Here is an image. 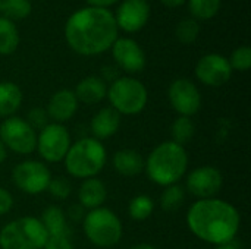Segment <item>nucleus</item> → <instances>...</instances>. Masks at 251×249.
Here are the masks:
<instances>
[{"label":"nucleus","mask_w":251,"mask_h":249,"mask_svg":"<svg viewBox=\"0 0 251 249\" xmlns=\"http://www.w3.org/2000/svg\"><path fill=\"white\" fill-rule=\"evenodd\" d=\"M113 13L103 7H82L74 12L65 25L69 47L81 56H97L107 51L118 38Z\"/></svg>","instance_id":"1"},{"label":"nucleus","mask_w":251,"mask_h":249,"mask_svg":"<svg viewBox=\"0 0 251 249\" xmlns=\"http://www.w3.org/2000/svg\"><path fill=\"white\" fill-rule=\"evenodd\" d=\"M187 226L196 238L218 247L235 239L241 216L228 201L219 198L197 200L187 213Z\"/></svg>","instance_id":"2"},{"label":"nucleus","mask_w":251,"mask_h":249,"mask_svg":"<svg viewBox=\"0 0 251 249\" xmlns=\"http://www.w3.org/2000/svg\"><path fill=\"white\" fill-rule=\"evenodd\" d=\"M188 167V154L185 147L174 141H165L153 148L144 161V169L149 179L159 186L178 183Z\"/></svg>","instance_id":"3"},{"label":"nucleus","mask_w":251,"mask_h":249,"mask_svg":"<svg viewBox=\"0 0 251 249\" xmlns=\"http://www.w3.org/2000/svg\"><path fill=\"white\" fill-rule=\"evenodd\" d=\"M107 153L101 141L96 138H82L71 144L65 157L66 172L78 179L96 178L104 167Z\"/></svg>","instance_id":"4"},{"label":"nucleus","mask_w":251,"mask_h":249,"mask_svg":"<svg viewBox=\"0 0 251 249\" xmlns=\"http://www.w3.org/2000/svg\"><path fill=\"white\" fill-rule=\"evenodd\" d=\"M47 232L37 217H19L9 222L0 230L1 249H43Z\"/></svg>","instance_id":"5"},{"label":"nucleus","mask_w":251,"mask_h":249,"mask_svg":"<svg viewBox=\"0 0 251 249\" xmlns=\"http://www.w3.org/2000/svg\"><path fill=\"white\" fill-rule=\"evenodd\" d=\"M82 230L87 239L99 248L115 247L124 233L122 222L110 208L99 207L85 213Z\"/></svg>","instance_id":"6"},{"label":"nucleus","mask_w":251,"mask_h":249,"mask_svg":"<svg viewBox=\"0 0 251 249\" xmlns=\"http://www.w3.org/2000/svg\"><path fill=\"white\" fill-rule=\"evenodd\" d=\"M106 97L110 101V107L121 116H134L141 113L149 101L146 85L132 76H121L110 82Z\"/></svg>","instance_id":"7"},{"label":"nucleus","mask_w":251,"mask_h":249,"mask_svg":"<svg viewBox=\"0 0 251 249\" xmlns=\"http://www.w3.org/2000/svg\"><path fill=\"white\" fill-rule=\"evenodd\" d=\"M0 141L16 154L26 156L35 151L37 147V132L26 123L25 119L18 116H10L4 119L0 125Z\"/></svg>","instance_id":"8"},{"label":"nucleus","mask_w":251,"mask_h":249,"mask_svg":"<svg viewBox=\"0 0 251 249\" xmlns=\"http://www.w3.org/2000/svg\"><path fill=\"white\" fill-rule=\"evenodd\" d=\"M51 181L50 169L37 160H25L16 164L12 170L13 185L24 194L38 195L47 191Z\"/></svg>","instance_id":"9"},{"label":"nucleus","mask_w":251,"mask_h":249,"mask_svg":"<svg viewBox=\"0 0 251 249\" xmlns=\"http://www.w3.org/2000/svg\"><path fill=\"white\" fill-rule=\"evenodd\" d=\"M71 147V135L60 123H49L37 134L35 150L47 163L63 161Z\"/></svg>","instance_id":"10"},{"label":"nucleus","mask_w":251,"mask_h":249,"mask_svg":"<svg viewBox=\"0 0 251 249\" xmlns=\"http://www.w3.org/2000/svg\"><path fill=\"white\" fill-rule=\"evenodd\" d=\"M168 98L179 116L191 117L201 107V94L196 84L187 78H178L169 85Z\"/></svg>","instance_id":"11"},{"label":"nucleus","mask_w":251,"mask_h":249,"mask_svg":"<svg viewBox=\"0 0 251 249\" xmlns=\"http://www.w3.org/2000/svg\"><path fill=\"white\" fill-rule=\"evenodd\" d=\"M224 186L221 170L213 166H200L188 173L185 188L197 200L215 198Z\"/></svg>","instance_id":"12"},{"label":"nucleus","mask_w":251,"mask_h":249,"mask_svg":"<svg viewBox=\"0 0 251 249\" xmlns=\"http://www.w3.org/2000/svg\"><path fill=\"white\" fill-rule=\"evenodd\" d=\"M196 76L207 87H222L231 79L232 69L225 56L209 53L197 62Z\"/></svg>","instance_id":"13"},{"label":"nucleus","mask_w":251,"mask_h":249,"mask_svg":"<svg viewBox=\"0 0 251 249\" xmlns=\"http://www.w3.org/2000/svg\"><path fill=\"white\" fill-rule=\"evenodd\" d=\"M118 29L134 34L146 26L150 18V6L146 0H124L113 15Z\"/></svg>","instance_id":"14"},{"label":"nucleus","mask_w":251,"mask_h":249,"mask_svg":"<svg viewBox=\"0 0 251 249\" xmlns=\"http://www.w3.org/2000/svg\"><path fill=\"white\" fill-rule=\"evenodd\" d=\"M110 48L116 65L122 70L128 73H138L146 68V54L140 44L132 38L118 37Z\"/></svg>","instance_id":"15"},{"label":"nucleus","mask_w":251,"mask_h":249,"mask_svg":"<svg viewBox=\"0 0 251 249\" xmlns=\"http://www.w3.org/2000/svg\"><path fill=\"white\" fill-rule=\"evenodd\" d=\"M78 100L72 90H59L56 91L46 107V112L49 114V119L53 120V123L63 125L65 122L71 120L75 113L78 112Z\"/></svg>","instance_id":"16"},{"label":"nucleus","mask_w":251,"mask_h":249,"mask_svg":"<svg viewBox=\"0 0 251 249\" xmlns=\"http://www.w3.org/2000/svg\"><path fill=\"white\" fill-rule=\"evenodd\" d=\"M122 116L112 107H103L100 109L91 119L90 129L93 134V138L103 141L110 136H113L119 128H121Z\"/></svg>","instance_id":"17"},{"label":"nucleus","mask_w":251,"mask_h":249,"mask_svg":"<svg viewBox=\"0 0 251 249\" xmlns=\"http://www.w3.org/2000/svg\"><path fill=\"white\" fill-rule=\"evenodd\" d=\"M107 198V188L99 178L84 179L78 189V201L84 210H94L103 207Z\"/></svg>","instance_id":"18"},{"label":"nucleus","mask_w":251,"mask_h":249,"mask_svg":"<svg viewBox=\"0 0 251 249\" xmlns=\"http://www.w3.org/2000/svg\"><path fill=\"white\" fill-rule=\"evenodd\" d=\"M74 94L78 103L93 106L100 103L103 98H106L107 84L100 76H87L76 84Z\"/></svg>","instance_id":"19"},{"label":"nucleus","mask_w":251,"mask_h":249,"mask_svg":"<svg viewBox=\"0 0 251 249\" xmlns=\"http://www.w3.org/2000/svg\"><path fill=\"white\" fill-rule=\"evenodd\" d=\"M113 169L125 178H134L144 170L143 156L132 148H124L113 154L112 158Z\"/></svg>","instance_id":"20"},{"label":"nucleus","mask_w":251,"mask_h":249,"mask_svg":"<svg viewBox=\"0 0 251 249\" xmlns=\"http://www.w3.org/2000/svg\"><path fill=\"white\" fill-rule=\"evenodd\" d=\"M41 223L47 232V236H71V227L68 225L66 214L57 205H49L41 214Z\"/></svg>","instance_id":"21"},{"label":"nucleus","mask_w":251,"mask_h":249,"mask_svg":"<svg viewBox=\"0 0 251 249\" xmlns=\"http://www.w3.org/2000/svg\"><path fill=\"white\" fill-rule=\"evenodd\" d=\"M22 104V91L21 88L10 82H0V117H10Z\"/></svg>","instance_id":"22"},{"label":"nucleus","mask_w":251,"mask_h":249,"mask_svg":"<svg viewBox=\"0 0 251 249\" xmlns=\"http://www.w3.org/2000/svg\"><path fill=\"white\" fill-rule=\"evenodd\" d=\"M19 45V32L10 19L0 16V54L9 56Z\"/></svg>","instance_id":"23"},{"label":"nucleus","mask_w":251,"mask_h":249,"mask_svg":"<svg viewBox=\"0 0 251 249\" xmlns=\"http://www.w3.org/2000/svg\"><path fill=\"white\" fill-rule=\"evenodd\" d=\"M194 134H196V125L191 117L178 116L175 122L172 123V128H171L172 141L178 145L185 147L193 139Z\"/></svg>","instance_id":"24"},{"label":"nucleus","mask_w":251,"mask_h":249,"mask_svg":"<svg viewBox=\"0 0 251 249\" xmlns=\"http://www.w3.org/2000/svg\"><path fill=\"white\" fill-rule=\"evenodd\" d=\"M184 201H185V189L178 183L166 186L160 195V207L166 213L178 211L184 204Z\"/></svg>","instance_id":"25"},{"label":"nucleus","mask_w":251,"mask_h":249,"mask_svg":"<svg viewBox=\"0 0 251 249\" xmlns=\"http://www.w3.org/2000/svg\"><path fill=\"white\" fill-rule=\"evenodd\" d=\"M222 0H188V10L197 21H209L221 9Z\"/></svg>","instance_id":"26"},{"label":"nucleus","mask_w":251,"mask_h":249,"mask_svg":"<svg viewBox=\"0 0 251 249\" xmlns=\"http://www.w3.org/2000/svg\"><path fill=\"white\" fill-rule=\"evenodd\" d=\"M154 211V201L149 195H137L129 201L128 213L132 220L143 222L149 219Z\"/></svg>","instance_id":"27"},{"label":"nucleus","mask_w":251,"mask_h":249,"mask_svg":"<svg viewBox=\"0 0 251 249\" xmlns=\"http://www.w3.org/2000/svg\"><path fill=\"white\" fill-rule=\"evenodd\" d=\"M31 1L29 0H1L0 12H3L4 18L13 21L25 19L31 13Z\"/></svg>","instance_id":"28"},{"label":"nucleus","mask_w":251,"mask_h":249,"mask_svg":"<svg viewBox=\"0 0 251 249\" xmlns=\"http://www.w3.org/2000/svg\"><path fill=\"white\" fill-rule=\"evenodd\" d=\"M176 38L182 43V44H193L199 34H200V25L194 18H187L182 19L175 29Z\"/></svg>","instance_id":"29"},{"label":"nucleus","mask_w":251,"mask_h":249,"mask_svg":"<svg viewBox=\"0 0 251 249\" xmlns=\"http://www.w3.org/2000/svg\"><path fill=\"white\" fill-rule=\"evenodd\" d=\"M228 62L232 70H240V72L249 70L251 68V48L249 45H241L235 48Z\"/></svg>","instance_id":"30"},{"label":"nucleus","mask_w":251,"mask_h":249,"mask_svg":"<svg viewBox=\"0 0 251 249\" xmlns=\"http://www.w3.org/2000/svg\"><path fill=\"white\" fill-rule=\"evenodd\" d=\"M47 191L51 197L57 198V200H66L71 192H72V185L66 178L57 176V178H51Z\"/></svg>","instance_id":"31"},{"label":"nucleus","mask_w":251,"mask_h":249,"mask_svg":"<svg viewBox=\"0 0 251 249\" xmlns=\"http://www.w3.org/2000/svg\"><path fill=\"white\" fill-rule=\"evenodd\" d=\"M26 123L38 134L43 128H46L49 125V114L46 112V109L41 107H34L28 112L26 114Z\"/></svg>","instance_id":"32"},{"label":"nucleus","mask_w":251,"mask_h":249,"mask_svg":"<svg viewBox=\"0 0 251 249\" xmlns=\"http://www.w3.org/2000/svg\"><path fill=\"white\" fill-rule=\"evenodd\" d=\"M43 249H75L71 236H47Z\"/></svg>","instance_id":"33"},{"label":"nucleus","mask_w":251,"mask_h":249,"mask_svg":"<svg viewBox=\"0 0 251 249\" xmlns=\"http://www.w3.org/2000/svg\"><path fill=\"white\" fill-rule=\"evenodd\" d=\"M13 207V197L9 191L0 186V216L7 214Z\"/></svg>","instance_id":"34"},{"label":"nucleus","mask_w":251,"mask_h":249,"mask_svg":"<svg viewBox=\"0 0 251 249\" xmlns=\"http://www.w3.org/2000/svg\"><path fill=\"white\" fill-rule=\"evenodd\" d=\"M91 7H103V9H107L109 6L118 3L119 0H85Z\"/></svg>","instance_id":"35"},{"label":"nucleus","mask_w":251,"mask_h":249,"mask_svg":"<svg viewBox=\"0 0 251 249\" xmlns=\"http://www.w3.org/2000/svg\"><path fill=\"white\" fill-rule=\"evenodd\" d=\"M85 213H84V208L81 205H74L69 208V217L72 220H79V219H84Z\"/></svg>","instance_id":"36"},{"label":"nucleus","mask_w":251,"mask_h":249,"mask_svg":"<svg viewBox=\"0 0 251 249\" xmlns=\"http://www.w3.org/2000/svg\"><path fill=\"white\" fill-rule=\"evenodd\" d=\"M160 1H162V4H165L166 7H169V9H175V7L182 6L187 0H160Z\"/></svg>","instance_id":"37"},{"label":"nucleus","mask_w":251,"mask_h":249,"mask_svg":"<svg viewBox=\"0 0 251 249\" xmlns=\"http://www.w3.org/2000/svg\"><path fill=\"white\" fill-rule=\"evenodd\" d=\"M6 158H7V150H6V147L3 145V142L0 141V164H1Z\"/></svg>","instance_id":"38"},{"label":"nucleus","mask_w":251,"mask_h":249,"mask_svg":"<svg viewBox=\"0 0 251 249\" xmlns=\"http://www.w3.org/2000/svg\"><path fill=\"white\" fill-rule=\"evenodd\" d=\"M215 249H240L235 244H234V241L232 242H228V244H222V245H218Z\"/></svg>","instance_id":"39"},{"label":"nucleus","mask_w":251,"mask_h":249,"mask_svg":"<svg viewBox=\"0 0 251 249\" xmlns=\"http://www.w3.org/2000/svg\"><path fill=\"white\" fill-rule=\"evenodd\" d=\"M129 249H156L153 245H150V244H137V245H134V247H131Z\"/></svg>","instance_id":"40"},{"label":"nucleus","mask_w":251,"mask_h":249,"mask_svg":"<svg viewBox=\"0 0 251 249\" xmlns=\"http://www.w3.org/2000/svg\"><path fill=\"white\" fill-rule=\"evenodd\" d=\"M0 3H1V0H0Z\"/></svg>","instance_id":"41"}]
</instances>
